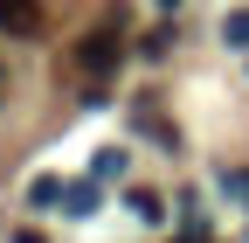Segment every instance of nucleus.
Listing matches in <instances>:
<instances>
[{
	"label": "nucleus",
	"instance_id": "1",
	"mask_svg": "<svg viewBox=\"0 0 249 243\" xmlns=\"http://www.w3.org/2000/svg\"><path fill=\"white\" fill-rule=\"evenodd\" d=\"M76 70H90V77L118 70V28H97V35H83V42H76Z\"/></svg>",
	"mask_w": 249,
	"mask_h": 243
},
{
	"label": "nucleus",
	"instance_id": "2",
	"mask_svg": "<svg viewBox=\"0 0 249 243\" xmlns=\"http://www.w3.org/2000/svg\"><path fill=\"white\" fill-rule=\"evenodd\" d=\"M0 28L7 35H42V7L35 0H0Z\"/></svg>",
	"mask_w": 249,
	"mask_h": 243
},
{
	"label": "nucleus",
	"instance_id": "3",
	"mask_svg": "<svg viewBox=\"0 0 249 243\" xmlns=\"http://www.w3.org/2000/svg\"><path fill=\"white\" fill-rule=\"evenodd\" d=\"M222 42H235V49H249V7H235V14L222 21Z\"/></svg>",
	"mask_w": 249,
	"mask_h": 243
},
{
	"label": "nucleus",
	"instance_id": "4",
	"mask_svg": "<svg viewBox=\"0 0 249 243\" xmlns=\"http://www.w3.org/2000/svg\"><path fill=\"white\" fill-rule=\"evenodd\" d=\"M0 83H7V77H0Z\"/></svg>",
	"mask_w": 249,
	"mask_h": 243
}]
</instances>
